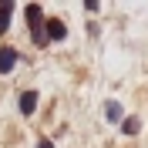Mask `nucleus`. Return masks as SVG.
Returning a JSON list of instances; mask_svg holds the SVG:
<instances>
[{"label": "nucleus", "mask_w": 148, "mask_h": 148, "mask_svg": "<svg viewBox=\"0 0 148 148\" xmlns=\"http://www.w3.org/2000/svg\"><path fill=\"white\" fill-rule=\"evenodd\" d=\"M14 64H17V51H14V47H3V51H0V74H7Z\"/></svg>", "instance_id": "1"}, {"label": "nucleus", "mask_w": 148, "mask_h": 148, "mask_svg": "<svg viewBox=\"0 0 148 148\" xmlns=\"http://www.w3.org/2000/svg\"><path fill=\"white\" fill-rule=\"evenodd\" d=\"M34 108H37V91H24L20 94V111L24 114H34Z\"/></svg>", "instance_id": "2"}, {"label": "nucleus", "mask_w": 148, "mask_h": 148, "mask_svg": "<svg viewBox=\"0 0 148 148\" xmlns=\"http://www.w3.org/2000/svg\"><path fill=\"white\" fill-rule=\"evenodd\" d=\"M10 17H14V3L10 0H0V30L10 27Z\"/></svg>", "instance_id": "3"}, {"label": "nucleus", "mask_w": 148, "mask_h": 148, "mask_svg": "<svg viewBox=\"0 0 148 148\" xmlns=\"http://www.w3.org/2000/svg\"><path fill=\"white\" fill-rule=\"evenodd\" d=\"M27 24H30V27H40V24H47V20H44V10L37 7V3H30V7H27Z\"/></svg>", "instance_id": "4"}, {"label": "nucleus", "mask_w": 148, "mask_h": 148, "mask_svg": "<svg viewBox=\"0 0 148 148\" xmlns=\"http://www.w3.org/2000/svg\"><path fill=\"white\" fill-rule=\"evenodd\" d=\"M47 37L51 40H61L64 37V20H47Z\"/></svg>", "instance_id": "5"}, {"label": "nucleus", "mask_w": 148, "mask_h": 148, "mask_svg": "<svg viewBox=\"0 0 148 148\" xmlns=\"http://www.w3.org/2000/svg\"><path fill=\"white\" fill-rule=\"evenodd\" d=\"M121 128H125V135H135V131L141 128V121H138V118H125V125H121Z\"/></svg>", "instance_id": "6"}, {"label": "nucleus", "mask_w": 148, "mask_h": 148, "mask_svg": "<svg viewBox=\"0 0 148 148\" xmlns=\"http://www.w3.org/2000/svg\"><path fill=\"white\" fill-rule=\"evenodd\" d=\"M104 111H108V118H111V121H118V118H121V104H114V101L104 104Z\"/></svg>", "instance_id": "7"}, {"label": "nucleus", "mask_w": 148, "mask_h": 148, "mask_svg": "<svg viewBox=\"0 0 148 148\" xmlns=\"http://www.w3.org/2000/svg\"><path fill=\"white\" fill-rule=\"evenodd\" d=\"M37 148H51V141H47V138H44V141H37Z\"/></svg>", "instance_id": "8"}]
</instances>
